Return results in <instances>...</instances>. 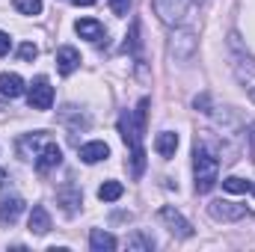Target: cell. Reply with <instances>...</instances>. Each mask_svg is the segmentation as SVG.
<instances>
[{
  "label": "cell",
  "instance_id": "cell-1",
  "mask_svg": "<svg viewBox=\"0 0 255 252\" xmlns=\"http://www.w3.org/2000/svg\"><path fill=\"white\" fill-rule=\"evenodd\" d=\"M193 178H196V193H211L220 181V160L199 139L193 145Z\"/></svg>",
  "mask_w": 255,
  "mask_h": 252
},
{
  "label": "cell",
  "instance_id": "cell-2",
  "mask_svg": "<svg viewBox=\"0 0 255 252\" xmlns=\"http://www.w3.org/2000/svg\"><path fill=\"white\" fill-rule=\"evenodd\" d=\"M229 57H232V68H235L238 80L247 83L250 77H255V57L244 48V42H241L238 33H229Z\"/></svg>",
  "mask_w": 255,
  "mask_h": 252
},
{
  "label": "cell",
  "instance_id": "cell-3",
  "mask_svg": "<svg viewBox=\"0 0 255 252\" xmlns=\"http://www.w3.org/2000/svg\"><path fill=\"white\" fill-rule=\"evenodd\" d=\"M196 48H199V39L187 27H178L172 33V39H169V57L175 63H190L193 57H196Z\"/></svg>",
  "mask_w": 255,
  "mask_h": 252
},
{
  "label": "cell",
  "instance_id": "cell-4",
  "mask_svg": "<svg viewBox=\"0 0 255 252\" xmlns=\"http://www.w3.org/2000/svg\"><path fill=\"white\" fill-rule=\"evenodd\" d=\"M157 220L166 226V232L172 235V238H181V241H187V238H193V226L190 220L181 214V211H175L172 205H163L160 211H157Z\"/></svg>",
  "mask_w": 255,
  "mask_h": 252
},
{
  "label": "cell",
  "instance_id": "cell-5",
  "mask_svg": "<svg viewBox=\"0 0 255 252\" xmlns=\"http://www.w3.org/2000/svg\"><path fill=\"white\" fill-rule=\"evenodd\" d=\"M151 6H154V15H157L166 27H178V24L187 18L190 0H151Z\"/></svg>",
  "mask_w": 255,
  "mask_h": 252
},
{
  "label": "cell",
  "instance_id": "cell-6",
  "mask_svg": "<svg viewBox=\"0 0 255 252\" xmlns=\"http://www.w3.org/2000/svg\"><path fill=\"white\" fill-rule=\"evenodd\" d=\"M51 142V136H48V130H36V133H24V136H18V142H15V154L21 157V160H33L36 163V157L42 154V148Z\"/></svg>",
  "mask_w": 255,
  "mask_h": 252
},
{
  "label": "cell",
  "instance_id": "cell-7",
  "mask_svg": "<svg viewBox=\"0 0 255 252\" xmlns=\"http://www.w3.org/2000/svg\"><path fill=\"white\" fill-rule=\"evenodd\" d=\"M208 214L217 223H238V220L247 217V205H238V202H229V199H214L208 205Z\"/></svg>",
  "mask_w": 255,
  "mask_h": 252
},
{
  "label": "cell",
  "instance_id": "cell-8",
  "mask_svg": "<svg viewBox=\"0 0 255 252\" xmlns=\"http://www.w3.org/2000/svg\"><path fill=\"white\" fill-rule=\"evenodd\" d=\"M27 101L33 110H51L54 107V86L48 83V77H36L27 89Z\"/></svg>",
  "mask_w": 255,
  "mask_h": 252
},
{
  "label": "cell",
  "instance_id": "cell-9",
  "mask_svg": "<svg viewBox=\"0 0 255 252\" xmlns=\"http://www.w3.org/2000/svg\"><path fill=\"white\" fill-rule=\"evenodd\" d=\"M57 202H60L65 217H74L80 211V205H83V190L77 187L74 181H65L63 187L57 190Z\"/></svg>",
  "mask_w": 255,
  "mask_h": 252
},
{
  "label": "cell",
  "instance_id": "cell-10",
  "mask_svg": "<svg viewBox=\"0 0 255 252\" xmlns=\"http://www.w3.org/2000/svg\"><path fill=\"white\" fill-rule=\"evenodd\" d=\"M142 130H145V127L136 122L133 113L125 110V113L119 116V133H122V139H125L128 148H139V145H142Z\"/></svg>",
  "mask_w": 255,
  "mask_h": 252
},
{
  "label": "cell",
  "instance_id": "cell-11",
  "mask_svg": "<svg viewBox=\"0 0 255 252\" xmlns=\"http://www.w3.org/2000/svg\"><path fill=\"white\" fill-rule=\"evenodd\" d=\"M60 122H63L65 127H68V133H71V139L80 133V130H86L89 127V113H83L80 107H74V104H65L63 110H60Z\"/></svg>",
  "mask_w": 255,
  "mask_h": 252
},
{
  "label": "cell",
  "instance_id": "cell-12",
  "mask_svg": "<svg viewBox=\"0 0 255 252\" xmlns=\"http://www.w3.org/2000/svg\"><path fill=\"white\" fill-rule=\"evenodd\" d=\"M74 33H77L80 39H86V42H95V45L107 36L104 24H101V21H95V18H80V21L74 24Z\"/></svg>",
  "mask_w": 255,
  "mask_h": 252
},
{
  "label": "cell",
  "instance_id": "cell-13",
  "mask_svg": "<svg viewBox=\"0 0 255 252\" xmlns=\"http://www.w3.org/2000/svg\"><path fill=\"white\" fill-rule=\"evenodd\" d=\"M60 163H63V148L51 139V142L42 148V154L36 157V169H39V172H51V169H57Z\"/></svg>",
  "mask_w": 255,
  "mask_h": 252
},
{
  "label": "cell",
  "instance_id": "cell-14",
  "mask_svg": "<svg viewBox=\"0 0 255 252\" xmlns=\"http://www.w3.org/2000/svg\"><path fill=\"white\" fill-rule=\"evenodd\" d=\"M21 214H24V199L21 196H6L0 202V226H15Z\"/></svg>",
  "mask_w": 255,
  "mask_h": 252
},
{
  "label": "cell",
  "instance_id": "cell-15",
  "mask_svg": "<svg viewBox=\"0 0 255 252\" xmlns=\"http://www.w3.org/2000/svg\"><path fill=\"white\" fill-rule=\"evenodd\" d=\"M110 157V145L104 139H92V142H83L80 145V160L83 163H101Z\"/></svg>",
  "mask_w": 255,
  "mask_h": 252
},
{
  "label": "cell",
  "instance_id": "cell-16",
  "mask_svg": "<svg viewBox=\"0 0 255 252\" xmlns=\"http://www.w3.org/2000/svg\"><path fill=\"white\" fill-rule=\"evenodd\" d=\"M57 71L60 74H71L77 65H80V51L77 48H71V45H63V48H57Z\"/></svg>",
  "mask_w": 255,
  "mask_h": 252
},
{
  "label": "cell",
  "instance_id": "cell-17",
  "mask_svg": "<svg viewBox=\"0 0 255 252\" xmlns=\"http://www.w3.org/2000/svg\"><path fill=\"white\" fill-rule=\"evenodd\" d=\"M27 226H30L33 235H48V232H51V214H48V208H45V205H33Z\"/></svg>",
  "mask_w": 255,
  "mask_h": 252
},
{
  "label": "cell",
  "instance_id": "cell-18",
  "mask_svg": "<svg viewBox=\"0 0 255 252\" xmlns=\"http://www.w3.org/2000/svg\"><path fill=\"white\" fill-rule=\"evenodd\" d=\"M24 80H21V74H15V71H3L0 74V95L3 98H18V95H24Z\"/></svg>",
  "mask_w": 255,
  "mask_h": 252
},
{
  "label": "cell",
  "instance_id": "cell-19",
  "mask_svg": "<svg viewBox=\"0 0 255 252\" xmlns=\"http://www.w3.org/2000/svg\"><path fill=\"white\" fill-rule=\"evenodd\" d=\"M175 148H178V133H172V130H160V133L154 136V151H157L163 160L175 157Z\"/></svg>",
  "mask_w": 255,
  "mask_h": 252
},
{
  "label": "cell",
  "instance_id": "cell-20",
  "mask_svg": "<svg viewBox=\"0 0 255 252\" xmlns=\"http://www.w3.org/2000/svg\"><path fill=\"white\" fill-rule=\"evenodd\" d=\"M89 247H92V252H113L119 244H116V238H113L110 232L92 229V232H89Z\"/></svg>",
  "mask_w": 255,
  "mask_h": 252
},
{
  "label": "cell",
  "instance_id": "cell-21",
  "mask_svg": "<svg viewBox=\"0 0 255 252\" xmlns=\"http://www.w3.org/2000/svg\"><path fill=\"white\" fill-rule=\"evenodd\" d=\"M128 250L130 252H151L154 250V238L145 235V232H133V235L128 238Z\"/></svg>",
  "mask_w": 255,
  "mask_h": 252
},
{
  "label": "cell",
  "instance_id": "cell-22",
  "mask_svg": "<svg viewBox=\"0 0 255 252\" xmlns=\"http://www.w3.org/2000/svg\"><path fill=\"white\" fill-rule=\"evenodd\" d=\"M122 193H125L122 181H104V184L98 187V199H101V202H116V199H122Z\"/></svg>",
  "mask_w": 255,
  "mask_h": 252
},
{
  "label": "cell",
  "instance_id": "cell-23",
  "mask_svg": "<svg viewBox=\"0 0 255 252\" xmlns=\"http://www.w3.org/2000/svg\"><path fill=\"white\" fill-rule=\"evenodd\" d=\"M142 172H145V148L139 145V148H130V175L139 178Z\"/></svg>",
  "mask_w": 255,
  "mask_h": 252
},
{
  "label": "cell",
  "instance_id": "cell-24",
  "mask_svg": "<svg viewBox=\"0 0 255 252\" xmlns=\"http://www.w3.org/2000/svg\"><path fill=\"white\" fill-rule=\"evenodd\" d=\"M250 181L247 178H238V175H229V178H223V190H229V193H250Z\"/></svg>",
  "mask_w": 255,
  "mask_h": 252
},
{
  "label": "cell",
  "instance_id": "cell-25",
  "mask_svg": "<svg viewBox=\"0 0 255 252\" xmlns=\"http://www.w3.org/2000/svg\"><path fill=\"white\" fill-rule=\"evenodd\" d=\"M136 48H139V21H130V33H128L122 51L125 54H136Z\"/></svg>",
  "mask_w": 255,
  "mask_h": 252
},
{
  "label": "cell",
  "instance_id": "cell-26",
  "mask_svg": "<svg viewBox=\"0 0 255 252\" xmlns=\"http://www.w3.org/2000/svg\"><path fill=\"white\" fill-rule=\"evenodd\" d=\"M15 9L21 15H42V0H15Z\"/></svg>",
  "mask_w": 255,
  "mask_h": 252
},
{
  "label": "cell",
  "instance_id": "cell-27",
  "mask_svg": "<svg viewBox=\"0 0 255 252\" xmlns=\"http://www.w3.org/2000/svg\"><path fill=\"white\" fill-rule=\"evenodd\" d=\"M39 57V48L33 45V42H24L21 48H18V60H24V63H33Z\"/></svg>",
  "mask_w": 255,
  "mask_h": 252
},
{
  "label": "cell",
  "instance_id": "cell-28",
  "mask_svg": "<svg viewBox=\"0 0 255 252\" xmlns=\"http://www.w3.org/2000/svg\"><path fill=\"white\" fill-rule=\"evenodd\" d=\"M193 107H196L199 113H208V116L214 113V107H211V95H208V92H202V95H196V98H193Z\"/></svg>",
  "mask_w": 255,
  "mask_h": 252
},
{
  "label": "cell",
  "instance_id": "cell-29",
  "mask_svg": "<svg viewBox=\"0 0 255 252\" xmlns=\"http://www.w3.org/2000/svg\"><path fill=\"white\" fill-rule=\"evenodd\" d=\"M130 3H133V0H110V9H113V15L125 18L128 12H130Z\"/></svg>",
  "mask_w": 255,
  "mask_h": 252
},
{
  "label": "cell",
  "instance_id": "cell-30",
  "mask_svg": "<svg viewBox=\"0 0 255 252\" xmlns=\"http://www.w3.org/2000/svg\"><path fill=\"white\" fill-rule=\"evenodd\" d=\"M9 48H12L9 33H3V30H0V57H6V54H9Z\"/></svg>",
  "mask_w": 255,
  "mask_h": 252
},
{
  "label": "cell",
  "instance_id": "cell-31",
  "mask_svg": "<svg viewBox=\"0 0 255 252\" xmlns=\"http://www.w3.org/2000/svg\"><path fill=\"white\" fill-rule=\"evenodd\" d=\"M247 136H250V148H253V154H255V122L247 127Z\"/></svg>",
  "mask_w": 255,
  "mask_h": 252
},
{
  "label": "cell",
  "instance_id": "cell-32",
  "mask_svg": "<svg viewBox=\"0 0 255 252\" xmlns=\"http://www.w3.org/2000/svg\"><path fill=\"white\" fill-rule=\"evenodd\" d=\"M71 3H74V6H92L95 0H71Z\"/></svg>",
  "mask_w": 255,
  "mask_h": 252
},
{
  "label": "cell",
  "instance_id": "cell-33",
  "mask_svg": "<svg viewBox=\"0 0 255 252\" xmlns=\"http://www.w3.org/2000/svg\"><path fill=\"white\" fill-rule=\"evenodd\" d=\"M3 181H6V172H3V169H0V184H3Z\"/></svg>",
  "mask_w": 255,
  "mask_h": 252
},
{
  "label": "cell",
  "instance_id": "cell-34",
  "mask_svg": "<svg viewBox=\"0 0 255 252\" xmlns=\"http://www.w3.org/2000/svg\"><path fill=\"white\" fill-rule=\"evenodd\" d=\"M250 98H253V101H255V86H253V89H250Z\"/></svg>",
  "mask_w": 255,
  "mask_h": 252
},
{
  "label": "cell",
  "instance_id": "cell-35",
  "mask_svg": "<svg viewBox=\"0 0 255 252\" xmlns=\"http://www.w3.org/2000/svg\"><path fill=\"white\" fill-rule=\"evenodd\" d=\"M250 193H253V196H255V184H253V187H250Z\"/></svg>",
  "mask_w": 255,
  "mask_h": 252
}]
</instances>
